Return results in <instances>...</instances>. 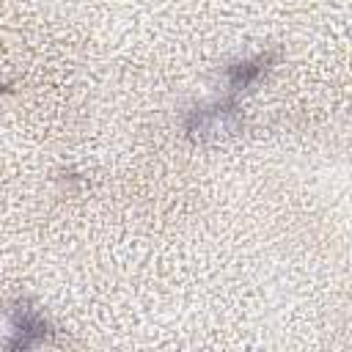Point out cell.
<instances>
[{
  "label": "cell",
  "mask_w": 352,
  "mask_h": 352,
  "mask_svg": "<svg viewBox=\"0 0 352 352\" xmlns=\"http://www.w3.org/2000/svg\"><path fill=\"white\" fill-rule=\"evenodd\" d=\"M236 129V104H212V107H198L190 113L187 132L195 138H217L220 132Z\"/></svg>",
  "instance_id": "1"
},
{
  "label": "cell",
  "mask_w": 352,
  "mask_h": 352,
  "mask_svg": "<svg viewBox=\"0 0 352 352\" xmlns=\"http://www.w3.org/2000/svg\"><path fill=\"white\" fill-rule=\"evenodd\" d=\"M14 336H16V341L11 344V346H22V349H28V346H33V344H38L44 336H47V322L33 311V308H16L14 311Z\"/></svg>",
  "instance_id": "2"
},
{
  "label": "cell",
  "mask_w": 352,
  "mask_h": 352,
  "mask_svg": "<svg viewBox=\"0 0 352 352\" xmlns=\"http://www.w3.org/2000/svg\"><path fill=\"white\" fill-rule=\"evenodd\" d=\"M270 63H272V55H270V52H261V55H256V58H245V60L228 66V85H231L234 91L250 88V85L267 72Z\"/></svg>",
  "instance_id": "3"
}]
</instances>
